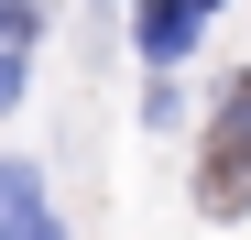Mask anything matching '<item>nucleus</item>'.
<instances>
[{"label":"nucleus","instance_id":"1","mask_svg":"<svg viewBox=\"0 0 251 240\" xmlns=\"http://www.w3.org/2000/svg\"><path fill=\"white\" fill-rule=\"evenodd\" d=\"M197 196H207V218H251V76L229 88L219 131H207V164H197Z\"/></svg>","mask_w":251,"mask_h":240},{"label":"nucleus","instance_id":"2","mask_svg":"<svg viewBox=\"0 0 251 240\" xmlns=\"http://www.w3.org/2000/svg\"><path fill=\"white\" fill-rule=\"evenodd\" d=\"M0 240H55V218H44V186H33V164H0Z\"/></svg>","mask_w":251,"mask_h":240},{"label":"nucleus","instance_id":"3","mask_svg":"<svg viewBox=\"0 0 251 240\" xmlns=\"http://www.w3.org/2000/svg\"><path fill=\"white\" fill-rule=\"evenodd\" d=\"M186 44H197V0H142V55L175 66Z\"/></svg>","mask_w":251,"mask_h":240},{"label":"nucleus","instance_id":"4","mask_svg":"<svg viewBox=\"0 0 251 240\" xmlns=\"http://www.w3.org/2000/svg\"><path fill=\"white\" fill-rule=\"evenodd\" d=\"M22 55H33V0H0V109L22 98Z\"/></svg>","mask_w":251,"mask_h":240}]
</instances>
